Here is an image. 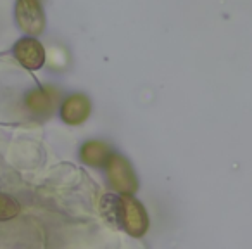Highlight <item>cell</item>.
Masks as SVG:
<instances>
[{"instance_id": "cell-1", "label": "cell", "mask_w": 252, "mask_h": 249, "mask_svg": "<svg viewBox=\"0 0 252 249\" xmlns=\"http://www.w3.org/2000/svg\"><path fill=\"white\" fill-rule=\"evenodd\" d=\"M102 211L112 225L123 228L126 234L140 237L149 227L144 206L131 194H109L104 197Z\"/></svg>"}, {"instance_id": "cell-2", "label": "cell", "mask_w": 252, "mask_h": 249, "mask_svg": "<svg viewBox=\"0 0 252 249\" xmlns=\"http://www.w3.org/2000/svg\"><path fill=\"white\" fill-rule=\"evenodd\" d=\"M104 166L109 183L118 194H133L137 190V177L131 170V165L126 161V158L112 152Z\"/></svg>"}, {"instance_id": "cell-3", "label": "cell", "mask_w": 252, "mask_h": 249, "mask_svg": "<svg viewBox=\"0 0 252 249\" xmlns=\"http://www.w3.org/2000/svg\"><path fill=\"white\" fill-rule=\"evenodd\" d=\"M16 19L23 32L28 35H40L45 28V16L38 0H19L16 5Z\"/></svg>"}, {"instance_id": "cell-4", "label": "cell", "mask_w": 252, "mask_h": 249, "mask_svg": "<svg viewBox=\"0 0 252 249\" xmlns=\"http://www.w3.org/2000/svg\"><path fill=\"white\" fill-rule=\"evenodd\" d=\"M14 57L25 66L26 70L36 71L45 64V49L43 45L33 36H25L21 38L12 49Z\"/></svg>"}, {"instance_id": "cell-5", "label": "cell", "mask_w": 252, "mask_h": 249, "mask_svg": "<svg viewBox=\"0 0 252 249\" xmlns=\"http://www.w3.org/2000/svg\"><path fill=\"white\" fill-rule=\"evenodd\" d=\"M90 116V101L81 94L69 95L61 106V118L67 125H81Z\"/></svg>"}, {"instance_id": "cell-6", "label": "cell", "mask_w": 252, "mask_h": 249, "mask_svg": "<svg viewBox=\"0 0 252 249\" xmlns=\"http://www.w3.org/2000/svg\"><path fill=\"white\" fill-rule=\"evenodd\" d=\"M111 154H112L111 149L104 142H98V141L87 142L80 151L81 161L90 166H104Z\"/></svg>"}, {"instance_id": "cell-7", "label": "cell", "mask_w": 252, "mask_h": 249, "mask_svg": "<svg viewBox=\"0 0 252 249\" xmlns=\"http://www.w3.org/2000/svg\"><path fill=\"white\" fill-rule=\"evenodd\" d=\"M54 99L50 94L43 88H36L26 97V106L32 109L33 112H49L52 109Z\"/></svg>"}, {"instance_id": "cell-8", "label": "cell", "mask_w": 252, "mask_h": 249, "mask_svg": "<svg viewBox=\"0 0 252 249\" xmlns=\"http://www.w3.org/2000/svg\"><path fill=\"white\" fill-rule=\"evenodd\" d=\"M19 211H21V206L14 197L0 192V221L12 220L18 216Z\"/></svg>"}]
</instances>
